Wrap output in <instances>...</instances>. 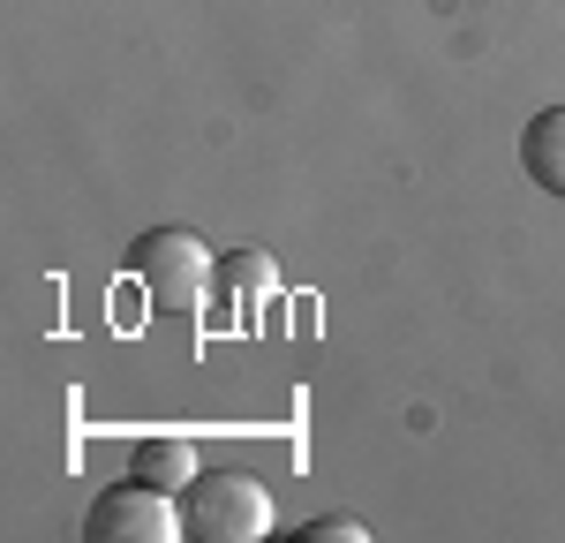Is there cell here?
Returning <instances> with one entry per match:
<instances>
[{
    "label": "cell",
    "mask_w": 565,
    "mask_h": 543,
    "mask_svg": "<svg viewBox=\"0 0 565 543\" xmlns=\"http://www.w3.org/2000/svg\"><path fill=\"white\" fill-rule=\"evenodd\" d=\"M218 295L234 302V317L264 310V302L279 295V265H271V249H226V257H218Z\"/></svg>",
    "instance_id": "cell-5"
},
{
    "label": "cell",
    "mask_w": 565,
    "mask_h": 543,
    "mask_svg": "<svg viewBox=\"0 0 565 543\" xmlns=\"http://www.w3.org/2000/svg\"><path fill=\"white\" fill-rule=\"evenodd\" d=\"M181 521L196 543H264L271 536V491L249 468H196L181 491Z\"/></svg>",
    "instance_id": "cell-2"
},
{
    "label": "cell",
    "mask_w": 565,
    "mask_h": 543,
    "mask_svg": "<svg viewBox=\"0 0 565 543\" xmlns=\"http://www.w3.org/2000/svg\"><path fill=\"white\" fill-rule=\"evenodd\" d=\"M121 272L143 287V302L159 317H196L204 295L218 287V257L189 226H143L129 242V257H121Z\"/></svg>",
    "instance_id": "cell-1"
},
{
    "label": "cell",
    "mask_w": 565,
    "mask_h": 543,
    "mask_svg": "<svg viewBox=\"0 0 565 543\" xmlns=\"http://www.w3.org/2000/svg\"><path fill=\"white\" fill-rule=\"evenodd\" d=\"M295 543H370V529H362L354 513H324V521L295 529Z\"/></svg>",
    "instance_id": "cell-7"
},
{
    "label": "cell",
    "mask_w": 565,
    "mask_h": 543,
    "mask_svg": "<svg viewBox=\"0 0 565 543\" xmlns=\"http://www.w3.org/2000/svg\"><path fill=\"white\" fill-rule=\"evenodd\" d=\"M521 167H527V181H535L543 196H565V106L527 114V129H521Z\"/></svg>",
    "instance_id": "cell-4"
},
{
    "label": "cell",
    "mask_w": 565,
    "mask_h": 543,
    "mask_svg": "<svg viewBox=\"0 0 565 543\" xmlns=\"http://www.w3.org/2000/svg\"><path fill=\"white\" fill-rule=\"evenodd\" d=\"M196 468H204V453L189 446V438H136L129 446V476H143V483H159V491H189L196 483Z\"/></svg>",
    "instance_id": "cell-6"
},
{
    "label": "cell",
    "mask_w": 565,
    "mask_h": 543,
    "mask_svg": "<svg viewBox=\"0 0 565 543\" xmlns=\"http://www.w3.org/2000/svg\"><path fill=\"white\" fill-rule=\"evenodd\" d=\"M181 536H189L181 498L159 491V483H143V476L106 483L84 513V543H181Z\"/></svg>",
    "instance_id": "cell-3"
}]
</instances>
